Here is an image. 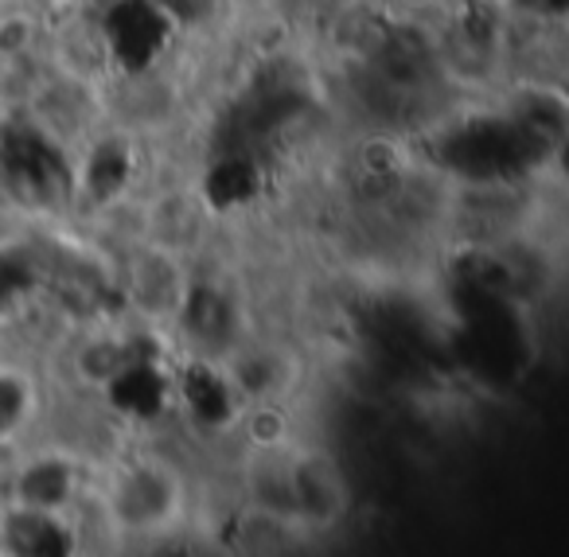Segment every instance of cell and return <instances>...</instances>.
<instances>
[{"label": "cell", "instance_id": "obj_1", "mask_svg": "<svg viewBox=\"0 0 569 557\" xmlns=\"http://www.w3.org/2000/svg\"><path fill=\"white\" fill-rule=\"evenodd\" d=\"M87 499L110 541H157L188 518V484L160 456L118 460L106 479L90 484Z\"/></svg>", "mask_w": 569, "mask_h": 557}, {"label": "cell", "instance_id": "obj_2", "mask_svg": "<svg viewBox=\"0 0 569 557\" xmlns=\"http://www.w3.org/2000/svg\"><path fill=\"white\" fill-rule=\"evenodd\" d=\"M90 484L79 456L67 448H40L24 456L9 479V503L28 510H48V515H74L87 499Z\"/></svg>", "mask_w": 569, "mask_h": 557}, {"label": "cell", "instance_id": "obj_3", "mask_svg": "<svg viewBox=\"0 0 569 557\" xmlns=\"http://www.w3.org/2000/svg\"><path fill=\"white\" fill-rule=\"evenodd\" d=\"M36 417V386L17 370H0V445L17 440Z\"/></svg>", "mask_w": 569, "mask_h": 557}]
</instances>
